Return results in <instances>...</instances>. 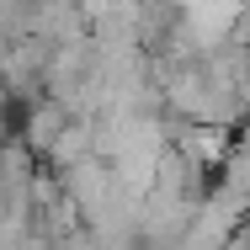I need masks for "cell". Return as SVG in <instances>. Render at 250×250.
<instances>
[{
	"instance_id": "1",
	"label": "cell",
	"mask_w": 250,
	"mask_h": 250,
	"mask_svg": "<svg viewBox=\"0 0 250 250\" xmlns=\"http://www.w3.org/2000/svg\"><path fill=\"white\" fill-rule=\"evenodd\" d=\"M64 128H69L64 106H59V101H43V106H38V112L27 117V144H32V149H59Z\"/></svg>"
}]
</instances>
